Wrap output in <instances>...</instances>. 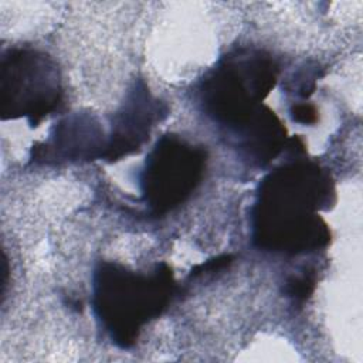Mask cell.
Listing matches in <instances>:
<instances>
[{
    "label": "cell",
    "instance_id": "obj_1",
    "mask_svg": "<svg viewBox=\"0 0 363 363\" xmlns=\"http://www.w3.org/2000/svg\"><path fill=\"white\" fill-rule=\"evenodd\" d=\"M335 200L332 179L309 160L272 170L259 184L252 210V238L262 250L296 255L325 247L329 230L318 211Z\"/></svg>",
    "mask_w": 363,
    "mask_h": 363
},
{
    "label": "cell",
    "instance_id": "obj_2",
    "mask_svg": "<svg viewBox=\"0 0 363 363\" xmlns=\"http://www.w3.org/2000/svg\"><path fill=\"white\" fill-rule=\"evenodd\" d=\"M174 288L172 269L166 264L142 274L101 261L92 278V308L111 340L128 349L135 345L143 326L166 311Z\"/></svg>",
    "mask_w": 363,
    "mask_h": 363
},
{
    "label": "cell",
    "instance_id": "obj_3",
    "mask_svg": "<svg viewBox=\"0 0 363 363\" xmlns=\"http://www.w3.org/2000/svg\"><path fill=\"white\" fill-rule=\"evenodd\" d=\"M278 67L264 51L240 48L224 55L199 88L201 111L234 132L262 106L277 82Z\"/></svg>",
    "mask_w": 363,
    "mask_h": 363
},
{
    "label": "cell",
    "instance_id": "obj_4",
    "mask_svg": "<svg viewBox=\"0 0 363 363\" xmlns=\"http://www.w3.org/2000/svg\"><path fill=\"white\" fill-rule=\"evenodd\" d=\"M61 75L55 61L33 47L1 54L0 112L3 119L27 118L37 126L61 102Z\"/></svg>",
    "mask_w": 363,
    "mask_h": 363
},
{
    "label": "cell",
    "instance_id": "obj_5",
    "mask_svg": "<svg viewBox=\"0 0 363 363\" xmlns=\"http://www.w3.org/2000/svg\"><path fill=\"white\" fill-rule=\"evenodd\" d=\"M207 153L177 135L162 136L146 156L139 174L142 200L162 216L183 204L200 184Z\"/></svg>",
    "mask_w": 363,
    "mask_h": 363
},
{
    "label": "cell",
    "instance_id": "obj_6",
    "mask_svg": "<svg viewBox=\"0 0 363 363\" xmlns=\"http://www.w3.org/2000/svg\"><path fill=\"white\" fill-rule=\"evenodd\" d=\"M166 115V104L155 98L143 81H138L112 121V132L102 159L116 162L138 152L149 139L155 123Z\"/></svg>",
    "mask_w": 363,
    "mask_h": 363
},
{
    "label": "cell",
    "instance_id": "obj_7",
    "mask_svg": "<svg viewBox=\"0 0 363 363\" xmlns=\"http://www.w3.org/2000/svg\"><path fill=\"white\" fill-rule=\"evenodd\" d=\"M108 139L91 113H74L60 121L43 143L31 150L34 163H62L102 159Z\"/></svg>",
    "mask_w": 363,
    "mask_h": 363
},
{
    "label": "cell",
    "instance_id": "obj_8",
    "mask_svg": "<svg viewBox=\"0 0 363 363\" xmlns=\"http://www.w3.org/2000/svg\"><path fill=\"white\" fill-rule=\"evenodd\" d=\"M233 135L242 157L257 166L268 164L285 146V129L274 112L265 106H261Z\"/></svg>",
    "mask_w": 363,
    "mask_h": 363
},
{
    "label": "cell",
    "instance_id": "obj_9",
    "mask_svg": "<svg viewBox=\"0 0 363 363\" xmlns=\"http://www.w3.org/2000/svg\"><path fill=\"white\" fill-rule=\"evenodd\" d=\"M315 285V277L312 272L305 271L301 275H294L288 279L286 282V289L285 292L288 296H291L296 302L305 301L313 291Z\"/></svg>",
    "mask_w": 363,
    "mask_h": 363
},
{
    "label": "cell",
    "instance_id": "obj_10",
    "mask_svg": "<svg viewBox=\"0 0 363 363\" xmlns=\"http://www.w3.org/2000/svg\"><path fill=\"white\" fill-rule=\"evenodd\" d=\"M291 116L295 122L298 123H303V125H309V123H315L318 116H316V109L313 105L308 104V102H302V104H294L291 108Z\"/></svg>",
    "mask_w": 363,
    "mask_h": 363
}]
</instances>
